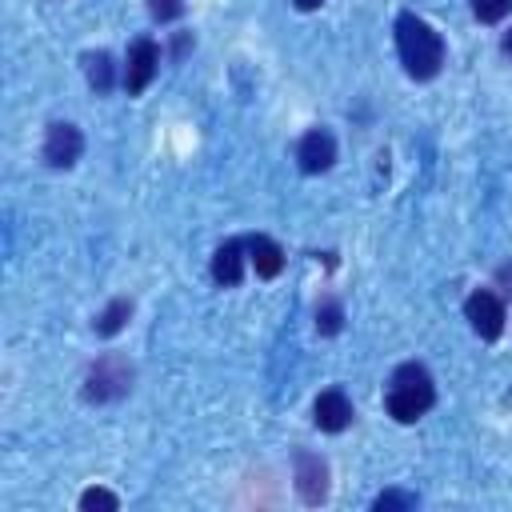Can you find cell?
<instances>
[{
    "instance_id": "cell-16",
    "label": "cell",
    "mask_w": 512,
    "mask_h": 512,
    "mask_svg": "<svg viewBox=\"0 0 512 512\" xmlns=\"http://www.w3.org/2000/svg\"><path fill=\"white\" fill-rule=\"evenodd\" d=\"M80 508H84V512H96V508H100V512H116L120 500H116L108 488H88V492L80 496Z\"/></svg>"
},
{
    "instance_id": "cell-4",
    "label": "cell",
    "mask_w": 512,
    "mask_h": 512,
    "mask_svg": "<svg viewBox=\"0 0 512 512\" xmlns=\"http://www.w3.org/2000/svg\"><path fill=\"white\" fill-rule=\"evenodd\" d=\"M464 316H468L472 332L484 336V340H496V336L504 332V304H500V296L488 292V288H476V292L464 300Z\"/></svg>"
},
{
    "instance_id": "cell-6",
    "label": "cell",
    "mask_w": 512,
    "mask_h": 512,
    "mask_svg": "<svg viewBox=\"0 0 512 512\" xmlns=\"http://www.w3.org/2000/svg\"><path fill=\"white\" fill-rule=\"evenodd\" d=\"M292 468H296V492L304 504H324L328 496V464L316 456V452H296L292 456Z\"/></svg>"
},
{
    "instance_id": "cell-2",
    "label": "cell",
    "mask_w": 512,
    "mask_h": 512,
    "mask_svg": "<svg viewBox=\"0 0 512 512\" xmlns=\"http://www.w3.org/2000/svg\"><path fill=\"white\" fill-rule=\"evenodd\" d=\"M432 404H436V388H432L428 368L424 364H400L392 372V384H388V416L400 424H412Z\"/></svg>"
},
{
    "instance_id": "cell-12",
    "label": "cell",
    "mask_w": 512,
    "mask_h": 512,
    "mask_svg": "<svg viewBox=\"0 0 512 512\" xmlns=\"http://www.w3.org/2000/svg\"><path fill=\"white\" fill-rule=\"evenodd\" d=\"M128 316H132V300L120 296V300H112V304L96 316V332H100V336H116V332L128 324Z\"/></svg>"
},
{
    "instance_id": "cell-18",
    "label": "cell",
    "mask_w": 512,
    "mask_h": 512,
    "mask_svg": "<svg viewBox=\"0 0 512 512\" xmlns=\"http://www.w3.org/2000/svg\"><path fill=\"white\" fill-rule=\"evenodd\" d=\"M148 12L160 24H168V20H180L184 16V0H148Z\"/></svg>"
},
{
    "instance_id": "cell-15",
    "label": "cell",
    "mask_w": 512,
    "mask_h": 512,
    "mask_svg": "<svg viewBox=\"0 0 512 512\" xmlns=\"http://www.w3.org/2000/svg\"><path fill=\"white\" fill-rule=\"evenodd\" d=\"M512 12V0H472V16L480 20V24H496V20H504Z\"/></svg>"
},
{
    "instance_id": "cell-3",
    "label": "cell",
    "mask_w": 512,
    "mask_h": 512,
    "mask_svg": "<svg viewBox=\"0 0 512 512\" xmlns=\"http://www.w3.org/2000/svg\"><path fill=\"white\" fill-rule=\"evenodd\" d=\"M132 388V368L120 360V356H100L88 376H84V396L104 404V400H120L124 392Z\"/></svg>"
},
{
    "instance_id": "cell-20",
    "label": "cell",
    "mask_w": 512,
    "mask_h": 512,
    "mask_svg": "<svg viewBox=\"0 0 512 512\" xmlns=\"http://www.w3.org/2000/svg\"><path fill=\"white\" fill-rule=\"evenodd\" d=\"M500 48H504V56H512V28L504 32V44H500Z\"/></svg>"
},
{
    "instance_id": "cell-13",
    "label": "cell",
    "mask_w": 512,
    "mask_h": 512,
    "mask_svg": "<svg viewBox=\"0 0 512 512\" xmlns=\"http://www.w3.org/2000/svg\"><path fill=\"white\" fill-rule=\"evenodd\" d=\"M84 64H88V84L96 92H108L112 88V56L108 52H92Z\"/></svg>"
},
{
    "instance_id": "cell-11",
    "label": "cell",
    "mask_w": 512,
    "mask_h": 512,
    "mask_svg": "<svg viewBox=\"0 0 512 512\" xmlns=\"http://www.w3.org/2000/svg\"><path fill=\"white\" fill-rule=\"evenodd\" d=\"M248 260H252L256 276L272 280V276H280V268H284V248H280L276 240H268V236H252V240H248Z\"/></svg>"
},
{
    "instance_id": "cell-8",
    "label": "cell",
    "mask_w": 512,
    "mask_h": 512,
    "mask_svg": "<svg viewBox=\"0 0 512 512\" xmlns=\"http://www.w3.org/2000/svg\"><path fill=\"white\" fill-rule=\"evenodd\" d=\"M296 160H300V168H304L308 176L328 172L332 160H336V140H332V132H324V128L304 132V140L296 144Z\"/></svg>"
},
{
    "instance_id": "cell-1",
    "label": "cell",
    "mask_w": 512,
    "mask_h": 512,
    "mask_svg": "<svg viewBox=\"0 0 512 512\" xmlns=\"http://www.w3.org/2000/svg\"><path fill=\"white\" fill-rule=\"evenodd\" d=\"M396 48H400V60H404V72L412 80H432L444 64V40L440 32L420 20L416 12H400L396 16Z\"/></svg>"
},
{
    "instance_id": "cell-17",
    "label": "cell",
    "mask_w": 512,
    "mask_h": 512,
    "mask_svg": "<svg viewBox=\"0 0 512 512\" xmlns=\"http://www.w3.org/2000/svg\"><path fill=\"white\" fill-rule=\"evenodd\" d=\"M372 508L376 512H396V508H416V496H408V492H380L376 500H372Z\"/></svg>"
},
{
    "instance_id": "cell-7",
    "label": "cell",
    "mask_w": 512,
    "mask_h": 512,
    "mask_svg": "<svg viewBox=\"0 0 512 512\" xmlns=\"http://www.w3.org/2000/svg\"><path fill=\"white\" fill-rule=\"evenodd\" d=\"M156 68H160V48L152 40H136L128 48V64H124V88H128V96H140L152 84Z\"/></svg>"
},
{
    "instance_id": "cell-9",
    "label": "cell",
    "mask_w": 512,
    "mask_h": 512,
    "mask_svg": "<svg viewBox=\"0 0 512 512\" xmlns=\"http://www.w3.org/2000/svg\"><path fill=\"white\" fill-rule=\"evenodd\" d=\"M312 420H316L320 432H344V428L352 424V400H348L340 388H328V392L316 396Z\"/></svg>"
},
{
    "instance_id": "cell-10",
    "label": "cell",
    "mask_w": 512,
    "mask_h": 512,
    "mask_svg": "<svg viewBox=\"0 0 512 512\" xmlns=\"http://www.w3.org/2000/svg\"><path fill=\"white\" fill-rule=\"evenodd\" d=\"M244 252H248L244 240H224V244L212 252V280L224 284V288L240 284V276H244Z\"/></svg>"
},
{
    "instance_id": "cell-14",
    "label": "cell",
    "mask_w": 512,
    "mask_h": 512,
    "mask_svg": "<svg viewBox=\"0 0 512 512\" xmlns=\"http://www.w3.org/2000/svg\"><path fill=\"white\" fill-rule=\"evenodd\" d=\"M340 324H344V308H340L336 300H320V308H316V328H320V336H336Z\"/></svg>"
},
{
    "instance_id": "cell-19",
    "label": "cell",
    "mask_w": 512,
    "mask_h": 512,
    "mask_svg": "<svg viewBox=\"0 0 512 512\" xmlns=\"http://www.w3.org/2000/svg\"><path fill=\"white\" fill-rule=\"evenodd\" d=\"M292 4H296V8H300V12H312V8H320V4H324V0H292Z\"/></svg>"
},
{
    "instance_id": "cell-5",
    "label": "cell",
    "mask_w": 512,
    "mask_h": 512,
    "mask_svg": "<svg viewBox=\"0 0 512 512\" xmlns=\"http://www.w3.org/2000/svg\"><path fill=\"white\" fill-rule=\"evenodd\" d=\"M80 152H84V136H80L76 124H68V120L48 124V136H44V160H48L52 168H72V164L80 160Z\"/></svg>"
}]
</instances>
